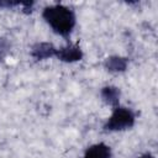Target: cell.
<instances>
[{
  "label": "cell",
  "instance_id": "6da1fadb",
  "mask_svg": "<svg viewBox=\"0 0 158 158\" xmlns=\"http://www.w3.org/2000/svg\"><path fill=\"white\" fill-rule=\"evenodd\" d=\"M42 16L56 33L64 37L69 36L75 26L74 11L60 4L44 7Z\"/></svg>",
  "mask_w": 158,
  "mask_h": 158
},
{
  "label": "cell",
  "instance_id": "7a4b0ae2",
  "mask_svg": "<svg viewBox=\"0 0 158 158\" xmlns=\"http://www.w3.org/2000/svg\"><path fill=\"white\" fill-rule=\"evenodd\" d=\"M135 112L131 109L122 107V106H116L104 125V128L107 131H122L126 128H130L135 125Z\"/></svg>",
  "mask_w": 158,
  "mask_h": 158
},
{
  "label": "cell",
  "instance_id": "3957f363",
  "mask_svg": "<svg viewBox=\"0 0 158 158\" xmlns=\"http://www.w3.org/2000/svg\"><path fill=\"white\" fill-rule=\"evenodd\" d=\"M56 57H58L63 62H77L83 58V52L77 44H68L60 49H57Z\"/></svg>",
  "mask_w": 158,
  "mask_h": 158
},
{
  "label": "cell",
  "instance_id": "277c9868",
  "mask_svg": "<svg viewBox=\"0 0 158 158\" xmlns=\"http://www.w3.org/2000/svg\"><path fill=\"white\" fill-rule=\"evenodd\" d=\"M56 52H57V48L52 43L41 42V43H37V44H35L32 47L31 54H32L33 58L41 60V59H44V58H49V57L56 56Z\"/></svg>",
  "mask_w": 158,
  "mask_h": 158
},
{
  "label": "cell",
  "instance_id": "5b68a950",
  "mask_svg": "<svg viewBox=\"0 0 158 158\" xmlns=\"http://www.w3.org/2000/svg\"><path fill=\"white\" fill-rule=\"evenodd\" d=\"M110 157H111V149L105 143H96L90 146L83 156V158H110Z\"/></svg>",
  "mask_w": 158,
  "mask_h": 158
},
{
  "label": "cell",
  "instance_id": "8992f818",
  "mask_svg": "<svg viewBox=\"0 0 158 158\" xmlns=\"http://www.w3.org/2000/svg\"><path fill=\"white\" fill-rule=\"evenodd\" d=\"M101 98L104 101L114 107L118 106L120 100V90L116 86H105L101 89Z\"/></svg>",
  "mask_w": 158,
  "mask_h": 158
},
{
  "label": "cell",
  "instance_id": "52a82bcc",
  "mask_svg": "<svg viewBox=\"0 0 158 158\" xmlns=\"http://www.w3.org/2000/svg\"><path fill=\"white\" fill-rule=\"evenodd\" d=\"M127 63H128L127 58L114 56V57H109L105 60V68L110 72H123L127 68Z\"/></svg>",
  "mask_w": 158,
  "mask_h": 158
},
{
  "label": "cell",
  "instance_id": "ba28073f",
  "mask_svg": "<svg viewBox=\"0 0 158 158\" xmlns=\"http://www.w3.org/2000/svg\"><path fill=\"white\" fill-rule=\"evenodd\" d=\"M138 158H154L152 154H149V153H146V154H143V156H141V157H138Z\"/></svg>",
  "mask_w": 158,
  "mask_h": 158
}]
</instances>
